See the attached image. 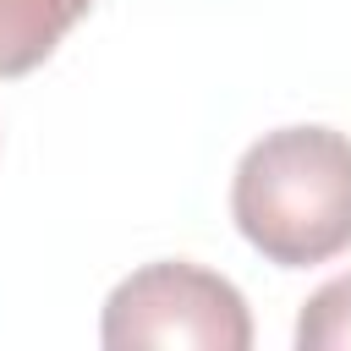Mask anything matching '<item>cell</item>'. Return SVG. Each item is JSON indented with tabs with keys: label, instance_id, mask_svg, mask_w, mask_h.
I'll use <instances>...</instances> for the list:
<instances>
[{
	"label": "cell",
	"instance_id": "obj_1",
	"mask_svg": "<svg viewBox=\"0 0 351 351\" xmlns=\"http://www.w3.org/2000/svg\"><path fill=\"white\" fill-rule=\"evenodd\" d=\"M230 214L280 269L340 258L351 247V137L335 126L263 132L236 165Z\"/></svg>",
	"mask_w": 351,
	"mask_h": 351
},
{
	"label": "cell",
	"instance_id": "obj_2",
	"mask_svg": "<svg viewBox=\"0 0 351 351\" xmlns=\"http://www.w3.org/2000/svg\"><path fill=\"white\" fill-rule=\"evenodd\" d=\"M99 340L110 351H132V346L247 351L252 313L225 274L170 258V263H143L137 274H126L110 291Z\"/></svg>",
	"mask_w": 351,
	"mask_h": 351
},
{
	"label": "cell",
	"instance_id": "obj_3",
	"mask_svg": "<svg viewBox=\"0 0 351 351\" xmlns=\"http://www.w3.org/2000/svg\"><path fill=\"white\" fill-rule=\"evenodd\" d=\"M93 0H0V77H22L88 16Z\"/></svg>",
	"mask_w": 351,
	"mask_h": 351
},
{
	"label": "cell",
	"instance_id": "obj_4",
	"mask_svg": "<svg viewBox=\"0 0 351 351\" xmlns=\"http://www.w3.org/2000/svg\"><path fill=\"white\" fill-rule=\"evenodd\" d=\"M296 346H302V351H351V274L318 285V291L302 302Z\"/></svg>",
	"mask_w": 351,
	"mask_h": 351
}]
</instances>
